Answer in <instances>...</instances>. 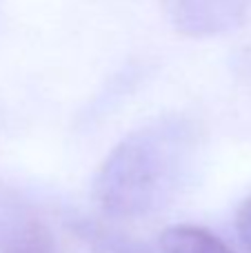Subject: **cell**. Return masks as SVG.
<instances>
[{
  "instance_id": "cell-3",
  "label": "cell",
  "mask_w": 251,
  "mask_h": 253,
  "mask_svg": "<svg viewBox=\"0 0 251 253\" xmlns=\"http://www.w3.org/2000/svg\"><path fill=\"white\" fill-rule=\"evenodd\" d=\"M0 253H60L42 215L11 191H0Z\"/></svg>"
},
{
  "instance_id": "cell-5",
  "label": "cell",
  "mask_w": 251,
  "mask_h": 253,
  "mask_svg": "<svg viewBox=\"0 0 251 253\" xmlns=\"http://www.w3.org/2000/svg\"><path fill=\"white\" fill-rule=\"evenodd\" d=\"M156 247L160 253H234L216 233L196 224H178L167 229Z\"/></svg>"
},
{
  "instance_id": "cell-1",
  "label": "cell",
  "mask_w": 251,
  "mask_h": 253,
  "mask_svg": "<svg viewBox=\"0 0 251 253\" xmlns=\"http://www.w3.org/2000/svg\"><path fill=\"white\" fill-rule=\"evenodd\" d=\"M200 133L185 116H163L127 133L102 160L93 196L111 218L133 220L165 209L187 184Z\"/></svg>"
},
{
  "instance_id": "cell-6",
  "label": "cell",
  "mask_w": 251,
  "mask_h": 253,
  "mask_svg": "<svg viewBox=\"0 0 251 253\" xmlns=\"http://www.w3.org/2000/svg\"><path fill=\"white\" fill-rule=\"evenodd\" d=\"M236 231H238L240 242L251 251V196L238 209V215H236Z\"/></svg>"
},
{
  "instance_id": "cell-4",
  "label": "cell",
  "mask_w": 251,
  "mask_h": 253,
  "mask_svg": "<svg viewBox=\"0 0 251 253\" xmlns=\"http://www.w3.org/2000/svg\"><path fill=\"white\" fill-rule=\"evenodd\" d=\"M69 227L74 229V233L84 242V247L91 253H160L158 247L140 242L91 218L76 215L69 220Z\"/></svg>"
},
{
  "instance_id": "cell-2",
  "label": "cell",
  "mask_w": 251,
  "mask_h": 253,
  "mask_svg": "<svg viewBox=\"0 0 251 253\" xmlns=\"http://www.w3.org/2000/svg\"><path fill=\"white\" fill-rule=\"evenodd\" d=\"M163 7L180 34L191 38H213L243 25L249 0H163Z\"/></svg>"
}]
</instances>
